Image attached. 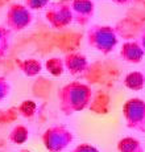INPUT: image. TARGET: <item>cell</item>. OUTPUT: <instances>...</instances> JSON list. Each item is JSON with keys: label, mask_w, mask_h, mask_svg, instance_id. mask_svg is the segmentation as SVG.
<instances>
[{"label": "cell", "mask_w": 145, "mask_h": 152, "mask_svg": "<svg viewBox=\"0 0 145 152\" xmlns=\"http://www.w3.org/2000/svg\"><path fill=\"white\" fill-rule=\"evenodd\" d=\"M72 139V132L65 126H51L42 135V143L49 152H62Z\"/></svg>", "instance_id": "obj_4"}, {"label": "cell", "mask_w": 145, "mask_h": 152, "mask_svg": "<svg viewBox=\"0 0 145 152\" xmlns=\"http://www.w3.org/2000/svg\"><path fill=\"white\" fill-rule=\"evenodd\" d=\"M88 45L100 53H109L117 44V34L112 27L107 25H94L87 32Z\"/></svg>", "instance_id": "obj_2"}, {"label": "cell", "mask_w": 145, "mask_h": 152, "mask_svg": "<svg viewBox=\"0 0 145 152\" xmlns=\"http://www.w3.org/2000/svg\"><path fill=\"white\" fill-rule=\"evenodd\" d=\"M32 20L33 16L30 13V10L22 4H12L5 13V24L9 31H22L30 25Z\"/></svg>", "instance_id": "obj_5"}, {"label": "cell", "mask_w": 145, "mask_h": 152, "mask_svg": "<svg viewBox=\"0 0 145 152\" xmlns=\"http://www.w3.org/2000/svg\"><path fill=\"white\" fill-rule=\"evenodd\" d=\"M117 150L119 152H144V147L140 140L132 136H127L119 140Z\"/></svg>", "instance_id": "obj_11"}, {"label": "cell", "mask_w": 145, "mask_h": 152, "mask_svg": "<svg viewBox=\"0 0 145 152\" xmlns=\"http://www.w3.org/2000/svg\"><path fill=\"white\" fill-rule=\"evenodd\" d=\"M71 152H99L98 148H95L94 145L88 144V143H82V144L77 145Z\"/></svg>", "instance_id": "obj_19"}, {"label": "cell", "mask_w": 145, "mask_h": 152, "mask_svg": "<svg viewBox=\"0 0 145 152\" xmlns=\"http://www.w3.org/2000/svg\"><path fill=\"white\" fill-rule=\"evenodd\" d=\"M123 116L129 130L145 132V101L130 98L123 106Z\"/></svg>", "instance_id": "obj_3"}, {"label": "cell", "mask_w": 145, "mask_h": 152, "mask_svg": "<svg viewBox=\"0 0 145 152\" xmlns=\"http://www.w3.org/2000/svg\"><path fill=\"white\" fill-rule=\"evenodd\" d=\"M65 62V68L71 73V74H82L87 68V60L83 54L80 53H71L67 54L63 60Z\"/></svg>", "instance_id": "obj_9"}, {"label": "cell", "mask_w": 145, "mask_h": 152, "mask_svg": "<svg viewBox=\"0 0 145 152\" xmlns=\"http://www.w3.org/2000/svg\"><path fill=\"white\" fill-rule=\"evenodd\" d=\"M45 66H46V70H48L50 74L56 75V77L61 75L63 73V70L66 69L63 60H62V58H57V57L48 60V61H46V64H45Z\"/></svg>", "instance_id": "obj_14"}, {"label": "cell", "mask_w": 145, "mask_h": 152, "mask_svg": "<svg viewBox=\"0 0 145 152\" xmlns=\"http://www.w3.org/2000/svg\"><path fill=\"white\" fill-rule=\"evenodd\" d=\"M20 152H32V151H29V150H21Z\"/></svg>", "instance_id": "obj_22"}, {"label": "cell", "mask_w": 145, "mask_h": 152, "mask_svg": "<svg viewBox=\"0 0 145 152\" xmlns=\"http://www.w3.org/2000/svg\"><path fill=\"white\" fill-rule=\"evenodd\" d=\"M11 93V85L4 77H0V102H3Z\"/></svg>", "instance_id": "obj_17"}, {"label": "cell", "mask_w": 145, "mask_h": 152, "mask_svg": "<svg viewBox=\"0 0 145 152\" xmlns=\"http://www.w3.org/2000/svg\"><path fill=\"white\" fill-rule=\"evenodd\" d=\"M140 45H141V48H143L144 52H145V29L143 31V33H141V36H140Z\"/></svg>", "instance_id": "obj_20"}, {"label": "cell", "mask_w": 145, "mask_h": 152, "mask_svg": "<svg viewBox=\"0 0 145 152\" xmlns=\"http://www.w3.org/2000/svg\"><path fill=\"white\" fill-rule=\"evenodd\" d=\"M49 4V0H25V5L29 10H41Z\"/></svg>", "instance_id": "obj_18"}, {"label": "cell", "mask_w": 145, "mask_h": 152, "mask_svg": "<svg viewBox=\"0 0 145 152\" xmlns=\"http://www.w3.org/2000/svg\"><path fill=\"white\" fill-rule=\"evenodd\" d=\"M28 138H29V130L25 126L19 124L16 127H13V130L9 132L8 140L14 143V144H24L28 140Z\"/></svg>", "instance_id": "obj_13"}, {"label": "cell", "mask_w": 145, "mask_h": 152, "mask_svg": "<svg viewBox=\"0 0 145 152\" xmlns=\"http://www.w3.org/2000/svg\"><path fill=\"white\" fill-rule=\"evenodd\" d=\"M72 17L79 24H86L94 16V3L91 0H72L71 1Z\"/></svg>", "instance_id": "obj_7"}, {"label": "cell", "mask_w": 145, "mask_h": 152, "mask_svg": "<svg viewBox=\"0 0 145 152\" xmlns=\"http://www.w3.org/2000/svg\"><path fill=\"white\" fill-rule=\"evenodd\" d=\"M9 41H11L9 29L0 25V57L7 54L8 49H9Z\"/></svg>", "instance_id": "obj_15"}, {"label": "cell", "mask_w": 145, "mask_h": 152, "mask_svg": "<svg viewBox=\"0 0 145 152\" xmlns=\"http://www.w3.org/2000/svg\"><path fill=\"white\" fill-rule=\"evenodd\" d=\"M144 54H145V52H144V49L141 48V45L138 42H135V41L125 42L120 50V56L123 57V60L127 61V62H129V64L141 62Z\"/></svg>", "instance_id": "obj_8"}, {"label": "cell", "mask_w": 145, "mask_h": 152, "mask_svg": "<svg viewBox=\"0 0 145 152\" xmlns=\"http://www.w3.org/2000/svg\"><path fill=\"white\" fill-rule=\"evenodd\" d=\"M59 109L66 115L79 113L90 107L92 101V90L87 85L78 81L67 83L58 91Z\"/></svg>", "instance_id": "obj_1"}, {"label": "cell", "mask_w": 145, "mask_h": 152, "mask_svg": "<svg viewBox=\"0 0 145 152\" xmlns=\"http://www.w3.org/2000/svg\"><path fill=\"white\" fill-rule=\"evenodd\" d=\"M19 111L22 116L25 118H30L36 113V103L33 101H24L19 107Z\"/></svg>", "instance_id": "obj_16"}, {"label": "cell", "mask_w": 145, "mask_h": 152, "mask_svg": "<svg viewBox=\"0 0 145 152\" xmlns=\"http://www.w3.org/2000/svg\"><path fill=\"white\" fill-rule=\"evenodd\" d=\"M115 3H117V4H125V3H128L129 0H114Z\"/></svg>", "instance_id": "obj_21"}, {"label": "cell", "mask_w": 145, "mask_h": 152, "mask_svg": "<svg viewBox=\"0 0 145 152\" xmlns=\"http://www.w3.org/2000/svg\"><path fill=\"white\" fill-rule=\"evenodd\" d=\"M20 68H21V72L24 73L25 75H28V77H34V75H37L41 72L42 65L36 58H28V60L22 61V62L20 64Z\"/></svg>", "instance_id": "obj_12"}, {"label": "cell", "mask_w": 145, "mask_h": 152, "mask_svg": "<svg viewBox=\"0 0 145 152\" xmlns=\"http://www.w3.org/2000/svg\"><path fill=\"white\" fill-rule=\"evenodd\" d=\"M124 85L125 87L133 90V91H140L145 86V74L140 72H132L124 80Z\"/></svg>", "instance_id": "obj_10"}, {"label": "cell", "mask_w": 145, "mask_h": 152, "mask_svg": "<svg viewBox=\"0 0 145 152\" xmlns=\"http://www.w3.org/2000/svg\"><path fill=\"white\" fill-rule=\"evenodd\" d=\"M46 20L54 28H62L74 20L71 11V3L67 0L57 1L48 7L46 11Z\"/></svg>", "instance_id": "obj_6"}]
</instances>
